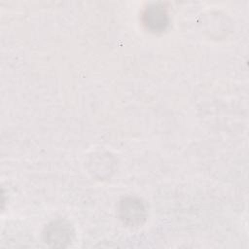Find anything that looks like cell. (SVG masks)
Returning a JSON list of instances; mask_svg holds the SVG:
<instances>
[{
	"label": "cell",
	"instance_id": "6da1fadb",
	"mask_svg": "<svg viewBox=\"0 0 249 249\" xmlns=\"http://www.w3.org/2000/svg\"><path fill=\"white\" fill-rule=\"evenodd\" d=\"M71 226L63 220L53 221L46 228L44 236L46 242L53 247H64L72 239Z\"/></svg>",
	"mask_w": 249,
	"mask_h": 249
},
{
	"label": "cell",
	"instance_id": "3957f363",
	"mask_svg": "<svg viewBox=\"0 0 249 249\" xmlns=\"http://www.w3.org/2000/svg\"><path fill=\"white\" fill-rule=\"evenodd\" d=\"M143 22L147 28L159 32L164 29L168 23L167 14L165 9L159 4L149 6L143 14Z\"/></svg>",
	"mask_w": 249,
	"mask_h": 249
},
{
	"label": "cell",
	"instance_id": "7a4b0ae2",
	"mask_svg": "<svg viewBox=\"0 0 249 249\" xmlns=\"http://www.w3.org/2000/svg\"><path fill=\"white\" fill-rule=\"evenodd\" d=\"M120 216L121 219L129 226L141 225L146 217L144 204L137 198H124L121 202Z\"/></svg>",
	"mask_w": 249,
	"mask_h": 249
}]
</instances>
